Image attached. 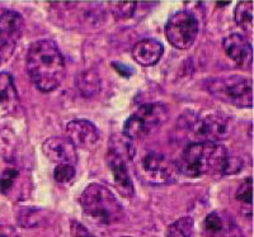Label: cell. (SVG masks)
<instances>
[{"mask_svg":"<svg viewBox=\"0 0 254 237\" xmlns=\"http://www.w3.org/2000/svg\"><path fill=\"white\" fill-rule=\"evenodd\" d=\"M67 140L75 148L81 150H93L99 143V132L88 119H72L66 125Z\"/></svg>","mask_w":254,"mask_h":237,"instance_id":"30bf717a","label":"cell"},{"mask_svg":"<svg viewBox=\"0 0 254 237\" xmlns=\"http://www.w3.org/2000/svg\"><path fill=\"white\" fill-rule=\"evenodd\" d=\"M17 221L22 227H37L45 221V213L33 207H20L17 212Z\"/></svg>","mask_w":254,"mask_h":237,"instance_id":"d6986e66","label":"cell"},{"mask_svg":"<svg viewBox=\"0 0 254 237\" xmlns=\"http://www.w3.org/2000/svg\"><path fill=\"white\" fill-rule=\"evenodd\" d=\"M31 180L23 170L17 168L4 169L0 173V193L19 200L28 195Z\"/></svg>","mask_w":254,"mask_h":237,"instance_id":"8fae6325","label":"cell"},{"mask_svg":"<svg viewBox=\"0 0 254 237\" xmlns=\"http://www.w3.org/2000/svg\"><path fill=\"white\" fill-rule=\"evenodd\" d=\"M76 88L85 98L95 95L101 90V79L94 70H85L76 75Z\"/></svg>","mask_w":254,"mask_h":237,"instance_id":"ac0fdd59","label":"cell"},{"mask_svg":"<svg viewBox=\"0 0 254 237\" xmlns=\"http://www.w3.org/2000/svg\"><path fill=\"white\" fill-rule=\"evenodd\" d=\"M167 237H194V222L192 217L174 221L167 231Z\"/></svg>","mask_w":254,"mask_h":237,"instance_id":"44dd1931","label":"cell"},{"mask_svg":"<svg viewBox=\"0 0 254 237\" xmlns=\"http://www.w3.org/2000/svg\"><path fill=\"white\" fill-rule=\"evenodd\" d=\"M45 156L56 165H74L78 161V153L75 146L67 139L63 137H50L42 145Z\"/></svg>","mask_w":254,"mask_h":237,"instance_id":"7c38bea8","label":"cell"},{"mask_svg":"<svg viewBox=\"0 0 254 237\" xmlns=\"http://www.w3.org/2000/svg\"><path fill=\"white\" fill-rule=\"evenodd\" d=\"M205 88L214 98L239 108L253 107L252 79L240 75H229L208 79Z\"/></svg>","mask_w":254,"mask_h":237,"instance_id":"277c9868","label":"cell"},{"mask_svg":"<svg viewBox=\"0 0 254 237\" xmlns=\"http://www.w3.org/2000/svg\"><path fill=\"white\" fill-rule=\"evenodd\" d=\"M5 12V9H0V17H1V15H3V13Z\"/></svg>","mask_w":254,"mask_h":237,"instance_id":"f546056e","label":"cell"},{"mask_svg":"<svg viewBox=\"0 0 254 237\" xmlns=\"http://www.w3.org/2000/svg\"><path fill=\"white\" fill-rule=\"evenodd\" d=\"M199 32L198 19L193 13L182 10L169 18L165 26V36L169 44L178 49L190 48Z\"/></svg>","mask_w":254,"mask_h":237,"instance_id":"52a82bcc","label":"cell"},{"mask_svg":"<svg viewBox=\"0 0 254 237\" xmlns=\"http://www.w3.org/2000/svg\"><path fill=\"white\" fill-rule=\"evenodd\" d=\"M222 48L226 56L230 57L240 69L249 70L253 62V48L247 38L238 33L228 36L222 41Z\"/></svg>","mask_w":254,"mask_h":237,"instance_id":"4fadbf2b","label":"cell"},{"mask_svg":"<svg viewBox=\"0 0 254 237\" xmlns=\"http://www.w3.org/2000/svg\"><path fill=\"white\" fill-rule=\"evenodd\" d=\"M229 152L220 143L190 142L186 146L177 162L179 174L188 178L222 174Z\"/></svg>","mask_w":254,"mask_h":237,"instance_id":"7a4b0ae2","label":"cell"},{"mask_svg":"<svg viewBox=\"0 0 254 237\" xmlns=\"http://www.w3.org/2000/svg\"><path fill=\"white\" fill-rule=\"evenodd\" d=\"M235 23L244 31H252L253 28V3L242 1L237 4L234 10Z\"/></svg>","mask_w":254,"mask_h":237,"instance_id":"ffe728a7","label":"cell"},{"mask_svg":"<svg viewBox=\"0 0 254 237\" xmlns=\"http://www.w3.org/2000/svg\"><path fill=\"white\" fill-rule=\"evenodd\" d=\"M179 170L177 162L172 161L164 153L150 150L139 160L137 175L151 184H169L176 182Z\"/></svg>","mask_w":254,"mask_h":237,"instance_id":"8992f818","label":"cell"},{"mask_svg":"<svg viewBox=\"0 0 254 237\" xmlns=\"http://www.w3.org/2000/svg\"><path fill=\"white\" fill-rule=\"evenodd\" d=\"M112 66L115 67L117 73L121 74L125 78H130L133 74V70L130 66H127V65H124L122 62H112Z\"/></svg>","mask_w":254,"mask_h":237,"instance_id":"4316f807","label":"cell"},{"mask_svg":"<svg viewBox=\"0 0 254 237\" xmlns=\"http://www.w3.org/2000/svg\"><path fill=\"white\" fill-rule=\"evenodd\" d=\"M0 104L8 112H15L19 107V96L12 75L5 71L0 73Z\"/></svg>","mask_w":254,"mask_h":237,"instance_id":"e0dca14e","label":"cell"},{"mask_svg":"<svg viewBox=\"0 0 254 237\" xmlns=\"http://www.w3.org/2000/svg\"><path fill=\"white\" fill-rule=\"evenodd\" d=\"M164 53L162 42L154 38H144L139 41L132 48L133 60L141 66H153L158 64Z\"/></svg>","mask_w":254,"mask_h":237,"instance_id":"2e32d148","label":"cell"},{"mask_svg":"<svg viewBox=\"0 0 254 237\" xmlns=\"http://www.w3.org/2000/svg\"><path fill=\"white\" fill-rule=\"evenodd\" d=\"M24 28V19L14 10H5L0 17V66L10 60Z\"/></svg>","mask_w":254,"mask_h":237,"instance_id":"9c48e42d","label":"cell"},{"mask_svg":"<svg viewBox=\"0 0 254 237\" xmlns=\"http://www.w3.org/2000/svg\"><path fill=\"white\" fill-rule=\"evenodd\" d=\"M243 166H244V160L242 157L230 156L229 155L225 161V165H224V169H222L221 175H234V174L242 171Z\"/></svg>","mask_w":254,"mask_h":237,"instance_id":"d4e9b609","label":"cell"},{"mask_svg":"<svg viewBox=\"0 0 254 237\" xmlns=\"http://www.w3.org/2000/svg\"><path fill=\"white\" fill-rule=\"evenodd\" d=\"M107 165L115 180L116 188L125 198H131L135 194V188L128 175L126 160L119 152L110 148L107 152Z\"/></svg>","mask_w":254,"mask_h":237,"instance_id":"5bb4252c","label":"cell"},{"mask_svg":"<svg viewBox=\"0 0 254 237\" xmlns=\"http://www.w3.org/2000/svg\"><path fill=\"white\" fill-rule=\"evenodd\" d=\"M84 217L97 225H113L124 218V207L115 194L104 185L92 183L80 197Z\"/></svg>","mask_w":254,"mask_h":237,"instance_id":"3957f363","label":"cell"},{"mask_svg":"<svg viewBox=\"0 0 254 237\" xmlns=\"http://www.w3.org/2000/svg\"><path fill=\"white\" fill-rule=\"evenodd\" d=\"M0 237H20L14 227L8 225H0Z\"/></svg>","mask_w":254,"mask_h":237,"instance_id":"83f0119b","label":"cell"},{"mask_svg":"<svg viewBox=\"0 0 254 237\" xmlns=\"http://www.w3.org/2000/svg\"><path fill=\"white\" fill-rule=\"evenodd\" d=\"M190 128L197 139L196 142L217 143L230 137L234 130V121L224 113H210L192 121Z\"/></svg>","mask_w":254,"mask_h":237,"instance_id":"ba28073f","label":"cell"},{"mask_svg":"<svg viewBox=\"0 0 254 237\" xmlns=\"http://www.w3.org/2000/svg\"><path fill=\"white\" fill-rule=\"evenodd\" d=\"M235 197L239 202L252 204V199H253V179H252V177H248L243 180V183L238 188Z\"/></svg>","mask_w":254,"mask_h":237,"instance_id":"603a6c76","label":"cell"},{"mask_svg":"<svg viewBox=\"0 0 254 237\" xmlns=\"http://www.w3.org/2000/svg\"><path fill=\"white\" fill-rule=\"evenodd\" d=\"M71 234L72 237H94L93 235H90L87 230L84 229L83 226L79 225V223L76 222H72Z\"/></svg>","mask_w":254,"mask_h":237,"instance_id":"484cf974","label":"cell"},{"mask_svg":"<svg viewBox=\"0 0 254 237\" xmlns=\"http://www.w3.org/2000/svg\"><path fill=\"white\" fill-rule=\"evenodd\" d=\"M75 168L71 166V165H56L55 170H54V179L58 183L64 184V183L71 182L75 178Z\"/></svg>","mask_w":254,"mask_h":237,"instance_id":"cb8c5ba5","label":"cell"},{"mask_svg":"<svg viewBox=\"0 0 254 237\" xmlns=\"http://www.w3.org/2000/svg\"><path fill=\"white\" fill-rule=\"evenodd\" d=\"M168 108L162 103H146L132 113L124 123L126 139L140 140L167 121Z\"/></svg>","mask_w":254,"mask_h":237,"instance_id":"5b68a950","label":"cell"},{"mask_svg":"<svg viewBox=\"0 0 254 237\" xmlns=\"http://www.w3.org/2000/svg\"><path fill=\"white\" fill-rule=\"evenodd\" d=\"M111 12L117 19L131 18L136 12L137 3L135 1H110Z\"/></svg>","mask_w":254,"mask_h":237,"instance_id":"7402d4cb","label":"cell"},{"mask_svg":"<svg viewBox=\"0 0 254 237\" xmlns=\"http://www.w3.org/2000/svg\"><path fill=\"white\" fill-rule=\"evenodd\" d=\"M237 231V226L220 212H211L203 220L202 232L206 237H240Z\"/></svg>","mask_w":254,"mask_h":237,"instance_id":"9a60e30c","label":"cell"},{"mask_svg":"<svg viewBox=\"0 0 254 237\" xmlns=\"http://www.w3.org/2000/svg\"><path fill=\"white\" fill-rule=\"evenodd\" d=\"M26 65L32 83L44 93L60 87L66 76L65 58L58 45L51 40L33 42L28 48Z\"/></svg>","mask_w":254,"mask_h":237,"instance_id":"6da1fadb","label":"cell"},{"mask_svg":"<svg viewBox=\"0 0 254 237\" xmlns=\"http://www.w3.org/2000/svg\"><path fill=\"white\" fill-rule=\"evenodd\" d=\"M230 3H216V5L219 6H228Z\"/></svg>","mask_w":254,"mask_h":237,"instance_id":"f1b7e54d","label":"cell"}]
</instances>
